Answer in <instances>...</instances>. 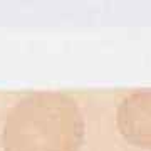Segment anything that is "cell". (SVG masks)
Here are the masks:
<instances>
[{"mask_svg": "<svg viewBox=\"0 0 151 151\" xmlns=\"http://www.w3.org/2000/svg\"><path fill=\"white\" fill-rule=\"evenodd\" d=\"M86 121L74 97L64 91H35L7 113L4 151H79Z\"/></svg>", "mask_w": 151, "mask_h": 151, "instance_id": "cell-1", "label": "cell"}, {"mask_svg": "<svg viewBox=\"0 0 151 151\" xmlns=\"http://www.w3.org/2000/svg\"><path fill=\"white\" fill-rule=\"evenodd\" d=\"M116 128L128 145L151 150V89H136L121 99Z\"/></svg>", "mask_w": 151, "mask_h": 151, "instance_id": "cell-2", "label": "cell"}]
</instances>
